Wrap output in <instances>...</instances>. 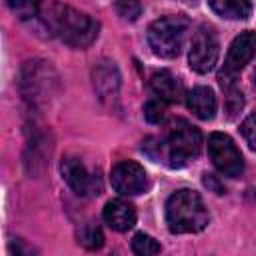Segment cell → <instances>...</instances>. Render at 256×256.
Instances as JSON below:
<instances>
[{
  "instance_id": "cell-1",
  "label": "cell",
  "mask_w": 256,
  "mask_h": 256,
  "mask_svg": "<svg viewBox=\"0 0 256 256\" xmlns=\"http://www.w3.org/2000/svg\"><path fill=\"white\" fill-rule=\"evenodd\" d=\"M202 134L196 126L184 118H174L166 124L162 136L148 138L142 150L156 162H162L170 168H182L200 154Z\"/></svg>"
},
{
  "instance_id": "cell-2",
  "label": "cell",
  "mask_w": 256,
  "mask_h": 256,
  "mask_svg": "<svg viewBox=\"0 0 256 256\" xmlns=\"http://www.w3.org/2000/svg\"><path fill=\"white\" fill-rule=\"evenodd\" d=\"M208 210L194 190H178L166 202V224L172 234H194L208 226Z\"/></svg>"
},
{
  "instance_id": "cell-3",
  "label": "cell",
  "mask_w": 256,
  "mask_h": 256,
  "mask_svg": "<svg viewBox=\"0 0 256 256\" xmlns=\"http://www.w3.org/2000/svg\"><path fill=\"white\" fill-rule=\"evenodd\" d=\"M98 22L92 20L88 14H82L70 6L58 4L48 32L58 36L64 44L72 48H86L98 38Z\"/></svg>"
},
{
  "instance_id": "cell-4",
  "label": "cell",
  "mask_w": 256,
  "mask_h": 256,
  "mask_svg": "<svg viewBox=\"0 0 256 256\" xmlns=\"http://www.w3.org/2000/svg\"><path fill=\"white\" fill-rule=\"evenodd\" d=\"M188 28L190 22L184 16H164L154 20L148 28V44L152 52L166 60L176 58L184 46Z\"/></svg>"
},
{
  "instance_id": "cell-5",
  "label": "cell",
  "mask_w": 256,
  "mask_h": 256,
  "mask_svg": "<svg viewBox=\"0 0 256 256\" xmlns=\"http://www.w3.org/2000/svg\"><path fill=\"white\" fill-rule=\"evenodd\" d=\"M256 56V32L248 30V32H242L230 46L228 54H226V60H224V66L218 74V80H220V86L222 90L224 88H230V86H236V78L238 74L246 68V64L252 62V58Z\"/></svg>"
},
{
  "instance_id": "cell-6",
  "label": "cell",
  "mask_w": 256,
  "mask_h": 256,
  "mask_svg": "<svg viewBox=\"0 0 256 256\" xmlns=\"http://www.w3.org/2000/svg\"><path fill=\"white\" fill-rule=\"evenodd\" d=\"M208 154L216 170L228 178H238L244 172V158L228 134L214 132L208 138Z\"/></svg>"
},
{
  "instance_id": "cell-7",
  "label": "cell",
  "mask_w": 256,
  "mask_h": 256,
  "mask_svg": "<svg viewBox=\"0 0 256 256\" xmlns=\"http://www.w3.org/2000/svg\"><path fill=\"white\" fill-rule=\"evenodd\" d=\"M220 56V42H218V34L212 26L202 24L194 36H192V44H190V68L198 74H208Z\"/></svg>"
},
{
  "instance_id": "cell-8",
  "label": "cell",
  "mask_w": 256,
  "mask_h": 256,
  "mask_svg": "<svg viewBox=\"0 0 256 256\" xmlns=\"http://www.w3.org/2000/svg\"><path fill=\"white\" fill-rule=\"evenodd\" d=\"M52 68L46 62H28L22 74V92L30 104H38L46 100L56 78H50Z\"/></svg>"
},
{
  "instance_id": "cell-9",
  "label": "cell",
  "mask_w": 256,
  "mask_h": 256,
  "mask_svg": "<svg viewBox=\"0 0 256 256\" xmlns=\"http://www.w3.org/2000/svg\"><path fill=\"white\" fill-rule=\"evenodd\" d=\"M110 182L112 188L122 194V196H136L142 194L148 186V178H146V170L132 160H122L112 168L110 174Z\"/></svg>"
},
{
  "instance_id": "cell-10",
  "label": "cell",
  "mask_w": 256,
  "mask_h": 256,
  "mask_svg": "<svg viewBox=\"0 0 256 256\" xmlns=\"http://www.w3.org/2000/svg\"><path fill=\"white\" fill-rule=\"evenodd\" d=\"M62 176L66 184L78 194V196H94L100 194V178L86 168V164L80 158L68 156L62 162Z\"/></svg>"
},
{
  "instance_id": "cell-11",
  "label": "cell",
  "mask_w": 256,
  "mask_h": 256,
  "mask_svg": "<svg viewBox=\"0 0 256 256\" xmlns=\"http://www.w3.org/2000/svg\"><path fill=\"white\" fill-rule=\"evenodd\" d=\"M6 4L22 22H36L42 24L46 30L58 8L56 0H6Z\"/></svg>"
},
{
  "instance_id": "cell-12",
  "label": "cell",
  "mask_w": 256,
  "mask_h": 256,
  "mask_svg": "<svg viewBox=\"0 0 256 256\" xmlns=\"http://www.w3.org/2000/svg\"><path fill=\"white\" fill-rule=\"evenodd\" d=\"M104 220L112 230L126 232L136 224V208L122 198L110 200L104 208Z\"/></svg>"
},
{
  "instance_id": "cell-13",
  "label": "cell",
  "mask_w": 256,
  "mask_h": 256,
  "mask_svg": "<svg viewBox=\"0 0 256 256\" xmlns=\"http://www.w3.org/2000/svg\"><path fill=\"white\" fill-rule=\"evenodd\" d=\"M94 88L100 98H114L120 88V74L112 62H102L94 68Z\"/></svg>"
},
{
  "instance_id": "cell-14",
  "label": "cell",
  "mask_w": 256,
  "mask_h": 256,
  "mask_svg": "<svg viewBox=\"0 0 256 256\" xmlns=\"http://www.w3.org/2000/svg\"><path fill=\"white\" fill-rule=\"evenodd\" d=\"M186 102H188V108H190L200 120H212V118L216 116L218 102H216L214 92H212L210 88H206V86L194 88V90L188 94Z\"/></svg>"
},
{
  "instance_id": "cell-15",
  "label": "cell",
  "mask_w": 256,
  "mask_h": 256,
  "mask_svg": "<svg viewBox=\"0 0 256 256\" xmlns=\"http://www.w3.org/2000/svg\"><path fill=\"white\" fill-rule=\"evenodd\" d=\"M150 92H152V96H156V98L172 104V102H178L180 100L182 86L178 84V80L168 70H160V72H156L150 78Z\"/></svg>"
},
{
  "instance_id": "cell-16",
  "label": "cell",
  "mask_w": 256,
  "mask_h": 256,
  "mask_svg": "<svg viewBox=\"0 0 256 256\" xmlns=\"http://www.w3.org/2000/svg\"><path fill=\"white\" fill-rule=\"evenodd\" d=\"M210 8L228 20H246L252 14L250 0H210Z\"/></svg>"
},
{
  "instance_id": "cell-17",
  "label": "cell",
  "mask_w": 256,
  "mask_h": 256,
  "mask_svg": "<svg viewBox=\"0 0 256 256\" xmlns=\"http://www.w3.org/2000/svg\"><path fill=\"white\" fill-rule=\"evenodd\" d=\"M132 250H134V254H138V256H152V254H160V244H158L152 236L140 232V234H136L134 240H132Z\"/></svg>"
},
{
  "instance_id": "cell-18",
  "label": "cell",
  "mask_w": 256,
  "mask_h": 256,
  "mask_svg": "<svg viewBox=\"0 0 256 256\" xmlns=\"http://www.w3.org/2000/svg\"><path fill=\"white\" fill-rule=\"evenodd\" d=\"M166 108H168V102L152 96L144 106V116L150 124H162L166 118Z\"/></svg>"
},
{
  "instance_id": "cell-19",
  "label": "cell",
  "mask_w": 256,
  "mask_h": 256,
  "mask_svg": "<svg viewBox=\"0 0 256 256\" xmlns=\"http://www.w3.org/2000/svg\"><path fill=\"white\" fill-rule=\"evenodd\" d=\"M78 238H80L78 242H80L84 248H88V250H96V248H100V246L104 244L102 230H100L98 226H94V224H86V226L80 230Z\"/></svg>"
},
{
  "instance_id": "cell-20",
  "label": "cell",
  "mask_w": 256,
  "mask_h": 256,
  "mask_svg": "<svg viewBox=\"0 0 256 256\" xmlns=\"http://www.w3.org/2000/svg\"><path fill=\"white\" fill-rule=\"evenodd\" d=\"M116 12L122 20L134 22L142 14V4L140 0H116Z\"/></svg>"
},
{
  "instance_id": "cell-21",
  "label": "cell",
  "mask_w": 256,
  "mask_h": 256,
  "mask_svg": "<svg viewBox=\"0 0 256 256\" xmlns=\"http://www.w3.org/2000/svg\"><path fill=\"white\" fill-rule=\"evenodd\" d=\"M240 130H242V136H244V140L248 142V146H250L252 150H256V112H252V114L242 122Z\"/></svg>"
},
{
  "instance_id": "cell-22",
  "label": "cell",
  "mask_w": 256,
  "mask_h": 256,
  "mask_svg": "<svg viewBox=\"0 0 256 256\" xmlns=\"http://www.w3.org/2000/svg\"><path fill=\"white\" fill-rule=\"evenodd\" d=\"M254 86H256V70H254Z\"/></svg>"
}]
</instances>
